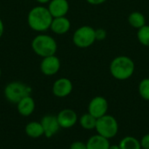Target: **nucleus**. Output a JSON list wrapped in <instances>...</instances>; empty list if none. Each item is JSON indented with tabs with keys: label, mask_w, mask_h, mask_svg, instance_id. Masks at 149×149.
I'll list each match as a JSON object with an SVG mask.
<instances>
[{
	"label": "nucleus",
	"mask_w": 149,
	"mask_h": 149,
	"mask_svg": "<svg viewBox=\"0 0 149 149\" xmlns=\"http://www.w3.org/2000/svg\"><path fill=\"white\" fill-rule=\"evenodd\" d=\"M52 16L48 8L44 6H37L31 10L28 14V24L36 31H45L51 27Z\"/></svg>",
	"instance_id": "1"
},
{
	"label": "nucleus",
	"mask_w": 149,
	"mask_h": 149,
	"mask_svg": "<svg viewBox=\"0 0 149 149\" xmlns=\"http://www.w3.org/2000/svg\"><path fill=\"white\" fill-rule=\"evenodd\" d=\"M135 65L132 58L127 56H118L110 64V72L118 80H126L133 76Z\"/></svg>",
	"instance_id": "2"
},
{
	"label": "nucleus",
	"mask_w": 149,
	"mask_h": 149,
	"mask_svg": "<svg viewBox=\"0 0 149 149\" xmlns=\"http://www.w3.org/2000/svg\"><path fill=\"white\" fill-rule=\"evenodd\" d=\"M31 48L37 55L46 58L55 55L58 45L52 37L49 35H38L31 42Z\"/></svg>",
	"instance_id": "3"
},
{
	"label": "nucleus",
	"mask_w": 149,
	"mask_h": 149,
	"mask_svg": "<svg viewBox=\"0 0 149 149\" xmlns=\"http://www.w3.org/2000/svg\"><path fill=\"white\" fill-rule=\"evenodd\" d=\"M95 130L98 134L110 140L117 135L119 131V124L113 116L106 114L97 119Z\"/></svg>",
	"instance_id": "4"
},
{
	"label": "nucleus",
	"mask_w": 149,
	"mask_h": 149,
	"mask_svg": "<svg viewBox=\"0 0 149 149\" xmlns=\"http://www.w3.org/2000/svg\"><path fill=\"white\" fill-rule=\"evenodd\" d=\"M31 93V88L30 86H27L22 82L18 81H13L9 83L3 91L4 97L6 100L12 103V104H17L23 98L30 95Z\"/></svg>",
	"instance_id": "5"
},
{
	"label": "nucleus",
	"mask_w": 149,
	"mask_h": 149,
	"mask_svg": "<svg viewBox=\"0 0 149 149\" xmlns=\"http://www.w3.org/2000/svg\"><path fill=\"white\" fill-rule=\"evenodd\" d=\"M72 41L74 45L79 48H87L91 46L96 41L95 29L89 25H84L78 28L72 36Z\"/></svg>",
	"instance_id": "6"
},
{
	"label": "nucleus",
	"mask_w": 149,
	"mask_h": 149,
	"mask_svg": "<svg viewBox=\"0 0 149 149\" xmlns=\"http://www.w3.org/2000/svg\"><path fill=\"white\" fill-rule=\"evenodd\" d=\"M108 111V102L106 98L102 96H96L91 100L88 105V113L99 119L106 114Z\"/></svg>",
	"instance_id": "7"
},
{
	"label": "nucleus",
	"mask_w": 149,
	"mask_h": 149,
	"mask_svg": "<svg viewBox=\"0 0 149 149\" xmlns=\"http://www.w3.org/2000/svg\"><path fill=\"white\" fill-rule=\"evenodd\" d=\"M40 123L43 127L44 134L46 138H52L61 128L58 124L57 116L55 115H52V114L45 115L41 119Z\"/></svg>",
	"instance_id": "8"
},
{
	"label": "nucleus",
	"mask_w": 149,
	"mask_h": 149,
	"mask_svg": "<svg viewBox=\"0 0 149 149\" xmlns=\"http://www.w3.org/2000/svg\"><path fill=\"white\" fill-rule=\"evenodd\" d=\"M57 119L60 127L65 129H68L74 127L78 122L77 113L72 109L70 108H65L61 110L58 113Z\"/></svg>",
	"instance_id": "9"
},
{
	"label": "nucleus",
	"mask_w": 149,
	"mask_h": 149,
	"mask_svg": "<svg viewBox=\"0 0 149 149\" xmlns=\"http://www.w3.org/2000/svg\"><path fill=\"white\" fill-rule=\"evenodd\" d=\"M72 88V83L69 79L60 78L53 83L52 93L58 98H65L71 94Z\"/></svg>",
	"instance_id": "10"
},
{
	"label": "nucleus",
	"mask_w": 149,
	"mask_h": 149,
	"mask_svg": "<svg viewBox=\"0 0 149 149\" xmlns=\"http://www.w3.org/2000/svg\"><path fill=\"white\" fill-rule=\"evenodd\" d=\"M60 69V60L55 55L44 58L40 65L41 72L46 76L55 75Z\"/></svg>",
	"instance_id": "11"
},
{
	"label": "nucleus",
	"mask_w": 149,
	"mask_h": 149,
	"mask_svg": "<svg viewBox=\"0 0 149 149\" xmlns=\"http://www.w3.org/2000/svg\"><path fill=\"white\" fill-rule=\"evenodd\" d=\"M48 10L53 18L65 17L69 10V3L67 0H51Z\"/></svg>",
	"instance_id": "12"
},
{
	"label": "nucleus",
	"mask_w": 149,
	"mask_h": 149,
	"mask_svg": "<svg viewBox=\"0 0 149 149\" xmlns=\"http://www.w3.org/2000/svg\"><path fill=\"white\" fill-rule=\"evenodd\" d=\"M36 104L33 98L31 95H28L23 98L17 104V110L18 113L24 117L31 116L35 111Z\"/></svg>",
	"instance_id": "13"
},
{
	"label": "nucleus",
	"mask_w": 149,
	"mask_h": 149,
	"mask_svg": "<svg viewBox=\"0 0 149 149\" xmlns=\"http://www.w3.org/2000/svg\"><path fill=\"white\" fill-rule=\"evenodd\" d=\"M52 31L58 35H62L66 33L71 28V23L69 19L65 17H54L52 19L51 27Z\"/></svg>",
	"instance_id": "14"
},
{
	"label": "nucleus",
	"mask_w": 149,
	"mask_h": 149,
	"mask_svg": "<svg viewBox=\"0 0 149 149\" xmlns=\"http://www.w3.org/2000/svg\"><path fill=\"white\" fill-rule=\"evenodd\" d=\"M109 147V140L98 134L90 137L86 141V149H108Z\"/></svg>",
	"instance_id": "15"
},
{
	"label": "nucleus",
	"mask_w": 149,
	"mask_h": 149,
	"mask_svg": "<svg viewBox=\"0 0 149 149\" xmlns=\"http://www.w3.org/2000/svg\"><path fill=\"white\" fill-rule=\"evenodd\" d=\"M24 132L26 135L31 139H38L43 135H45L44 129L40 121L29 122L24 127Z\"/></svg>",
	"instance_id": "16"
},
{
	"label": "nucleus",
	"mask_w": 149,
	"mask_h": 149,
	"mask_svg": "<svg viewBox=\"0 0 149 149\" xmlns=\"http://www.w3.org/2000/svg\"><path fill=\"white\" fill-rule=\"evenodd\" d=\"M127 21L129 23V24L135 28V29H140L142 26L146 25V18L145 16L140 12V11H134L132 12L127 18Z\"/></svg>",
	"instance_id": "17"
},
{
	"label": "nucleus",
	"mask_w": 149,
	"mask_h": 149,
	"mask_svg": "<svg viewBox=\"0 0 149 149\" xmlns=\"http://www.w3.org/2000/svg\"><path fill=\"white\" fill-rule=\"evenodd\" d=\"M97 123V119L91 115L89 113H84L79 118V125L85 130H93L95 129Z\"/></svg>",
	"instance_id": "18"
},
{
	"label": "nucleus",
	"mask_w": 149,
	"mask_h": 149,
	"mask_svg": "<svg viewBox=\"0 0 149 149\" xmlns=\"http://www.w3.org/2000/svg\"><path fill=\"white\" fill-rule=\"evenodd\" d=\"M120 149H142L139 140L134 136H125L119 143Z\"/></svg>",
	"instance_id": "19"
},
{
	"label": "nucleus",
	"mask_w": 149,
	"mask_h": 149,
	"mask_svg": "<svg viewBox=\"0 0 149 149\" xmlns=\"http://www.w3.org/2000/svg\"><path fill=\"white\" fill-rule=\"evenodd\" d=\"M137 38L141 45L149 46V25L146 24L138 30Z\"/></svg>",
	"instance_id": "20"
},
{
	"label": "nucleus",
	"mask_w": 149,
	"mask_h": 149,
	"mask_svg": "<svg viewBox=\"0 0 149 149\" xmlns=\"http://www.w3.org/2000/svg\"><path fill=\"white\" fill-rule=\"evenodd\" d=\"M139 93L141 97L149 101V79H142L139 84Z\"/></svg>",
	"instance_id": "21"
},
{
	"label": "nucleus",
	"mask_w": 149,
	"mask_h": 149,
	"mask_svg": "<svg viewBox=\"0 0 149 149\" xmlns=\"http://www.w3.org/2000/svg\"><path fill=\"white\" fill-rule=\"evenodd\" d=\"M107 31L105 29H102V28H100V29H97L95 30V38H96V40H104L106 38H107Z\"/></svg>",
	"instance_id": "22"
},
{
	"label": "nucleus",
	"mask_w": 149,
	"mask_h": 149,
	"mask_svg": "<svg viewBox=\"0 0 149 149\" xmlns=\"http://www.w3.org/2000/svg\"><path fill=\"white\" fill-rule=\"evenodd\" d=\"M69 149H86V143L80 141H77L70 145Z\"/></svg>",
	"instance_id": "23"
},
{
	"label": "nucleus",
	"mask_w": 149,
	"mask_h": 149,
	"mask_svg": "<svg viewBox=\"0 0 149 149\" xmlns=\"http://www.w3.org/2000/svg\"><path fill=\"white\" fill-rule=\"evenodd\" d=\"M142 149H149V134H145L140 141Z\"/></svg>",
	"instance_id": "24"
},
{
	"label": "nucleus",
	"mask_w": 149,
	"mask_h": 149,
	"mask_svg": "<svg viewBox=\"0 0 149 149\" xmlns=\"http://www.w3.org/2000/svg\"><path fill=\"white\" fill-rule=\"evenodd\" d=\"M86 1L93 5H100V4H102L103 3H105L107 0H86Z\"/></svg>",
	"instance_id": "25"
},
{
	"label": "nucleus",
	"mask_w": 149,
	"mask_h": 149,
	"mask_svg": "<svg viewBox=\"0 0 149 149\" xmlns=\"http://www.w3.org/2000/svg\"><path fill=\"white\" fill-rule=\"evenodd\" d=\"M3 33V21L0 18V38L2 37Z\"/></svg>",
	"instance_id": "26"
},
{
	"label": "nucleus",
	"mask_w": 149,
	"mask_h": 149,
	"mask_svg": "<svg viewBox=\"0 0 149 149\" xmlns=\"http://www.w3.org/2000/svg\"><path fill=\"white\" fill-rule=\"evenodd\" d=\"M108 149H120V148L119 145H110Z\"/></svg>",
	"instance_id": "27"
},
{
	"label": "nucleus",
	"mask_w": 149,
	"mask_h": 149,
	"mask_svg": "<svg viewBox=\"0 0 149 149\" xmlns=\"http://www.w3.org/2000/svg\"><path fill=\"white\" fill-rule=\"evenodd\" d=\"M38 3H48V2H50L51 0H37Z\"/></svg>",
	"instance_id": "28"
},
{
	"label": "nucleus",
	"mask_w": 149,
	"mask_h": 149,
	"mask_svg": "<svg viewBox=\"0 0 149 149\" xmlns=\"http://www.w3.org/2000/svg\"><path fill=\"white\" fill-rule=\"evenodd\" d=\"M0 77H1V69H0Z\"/></svg>",
	"instance_id": "29"
}]
</instances>
